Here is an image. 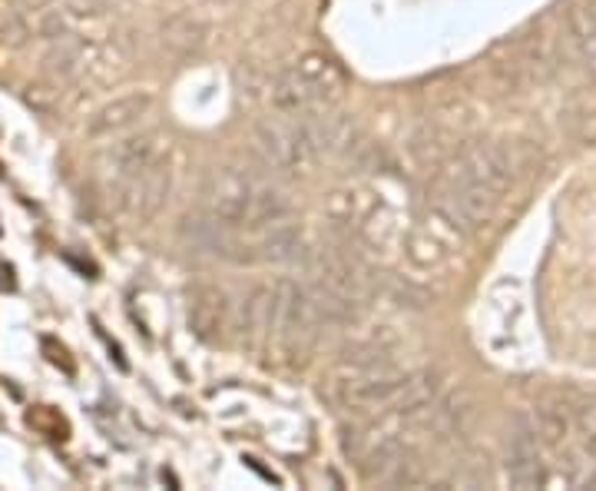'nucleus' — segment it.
<instances>
[{"mask_svg":"<svg viewBox=\"0 0 596 491\" xmlns=\"http://www.w3.org/2000/svg\"><path fill=\"white\" fill-rule=\"evenodd\" d=\"M199 210L232 230L259 233L272 227H289L295 217L292 200L272 180L252 170H215L202 183Z\"/></svg>","mask_w":596,"mask_h":491,"instance_id":"obj_1","label":"nucleus"},{"mask_svg":"<svg viewBox=\"0 0 596 491\" xmlns=\"http://www.w3.org/2000/svg\"><path fill=\"white\" fill-rule=\"evenodd\" d=\"M345 90V77L342 70L322 57V53H309L302 57L295 67L282 70L272 80L269 90V103L279 113H305V110H322V107H335V100Z\"/></svg>","mask_w":596,"mask_h":491,"instance_id":"obj_2","label":"nucleus"},{"mask_svg":"<svg viewBox=\"0 0 596 491\" xmlns=\"http://www.w3.org/2000/svg\"><path fill=\"white\" fill-rule=\"evenodd\" d=\"M501 203H504V193H497V190H491L477 180H467V177L454 173L451 167L441 173L434 197H431L434 213L461 237L484 233L497 220Z\"/></svg>","mask_w":596,"mask_h":491,"instance_id":"obj_3","label":"nucleus"},{"mask_svg":"<svg viewBox=\"0 0 596 491\" xmlns=\"http://www.w3.org/2000/svg\"><path fill=\"white\" fill-rule=\"evenodd\" d=\"M325 322L315 309V299L305 282L282 279L272 289V315H269V332L289 349V352H309L315 339L322 335Z\"/></svg>","mask_w":596,"mask_h":491,"instance_id":"obj_4","label":"nucleus"},{"mask_svg":"<svg viewBox=\"0 0 596 491\" xmlns=\"http://www.w3.org/2000/svg\"><path fill=\"white\" fill-rule=\"evenodd\" d=\"M170 190H173V170H170V160L163 157L143 170L130 173L107 193L113 197V203L123 217H130L133 223H150L163 210Z\"/></svg>","mask_w":596,"mask_h":491,"instance_id":"obj_5","label":"nucleus"},{"mask_svg":"<svg viewBox=\"0 0 596 491\" xmlns=\"http://www.w3.org/2000/svg\"><path fill=\"white\" fill-rule=\"evenodd\" d=\"M170 153V140L156 130H133L123 137H113V143L100 153V177L103 187H117L120 180H127L130 173L163 160Z\"/></svg>","mask_w":596,"mask_h":491,"instance_id":"obj_6","label":"nucleus"},{"mask_svg":"<svg viewBox=\"0 0 596 491\" xmlns=\"http://www.w3.org/2000/svg\"><path fill=\"white\" fill-rule=\"evenodd\" d=\"M504 479L511 489H544L547 485V465L541 455V439L537 429L517 425L511 442H507V462H504Z\"/></svg>","mask_w":596,"mask_h":491,"instance_id":"obj_7","label":"nucleus"},{"mask_svg":"<svg viewBox=\"0 0 596 491\" xmlns=\"http://www.w3.org/2000/svg\"><path fill=\"white\" fill-rule=\"evenodd\" d=\"M150 110H153V97L150 93L117 97L113 103H107V107H100L93 113V120L87 123V137H93V140H113V137L133 133Z\"/></svg>","mask_w":596,"mask_h":491,"instance_id":"obj_8","label":"nucleus"},{"mask_svg":"<svg viewBox=\"0 0 596 491\" xmlns=\"http://www.w3.org/2000/svg\"><path fill=\"white\" fill-rule=\"evenodd\" d=\"M47 53H43V73L57 83H67L73 80L80 70H83V43L77 33H63V37H53L47 40Z\"/></svg>","mask_w":596,"mask_h":491,"instance_id":"obj_9","label":"nucleus"},{"mask_svg":"<svg viewBox=\"0 0 596 491\" xmlns=\"http://www.w3.org/2000/svg\"><path fill=\"white\" fill-rule=\"evenodd\" d=\"M225 299L215 289H196L190 302V325L196 329L199 339H215L225 329Z\"/></svg>","mask_w":596,"mask_h":491,"instance_id":"obj_10","label":"nucleus"},{"mask_svg":"<svg viewBox=\"0 0 596 491\" xmlns=\"http://www.w3.org/2000/svg\"><path fill=\"white\" fill-rule=\"evenodd\" d=\"M570 30L587 67L596 73V0H584L570 10Z\"/></svg>","mask_w":596,"mask_h":491,"instance_id":"obj_11","label":"nucleus"},{"mask_svg":"<svg viewBox=\"0 0 596 491\" xmlns=\"http://www.w3.org/2000/svg\"><path fill=\"white\" fill-rule=\"evenodd\" d=\"M407 255H411L414 265H421V269H434V265H441V262L451 255V249H447V243H441L427 227H421V230L411 233Z\"/></svg>","mask_w":596,"mask_h":491,"instance_id":"obj_12","label":"nucleus"},{"mask_svg":"<svg viewBox=\"0 0 596 491\" xmlns=\"http://www.w3.org/2000/svg\"><path fill=\"white\" fill-rule=\"evenodd\" d=\"M202 23L193 20V17H173L163 30V40L166 47H173L176 53H193L202 47Z\"/></svg>","mask_w":596,"mask_h":491,"instance_id":"obj_13","label":"nucleus"},{"mask_svg":"<svg viewBox=\"0 0 596 491\" xmlns=\"http://www.w3.org/2000/svg\"><path fill=\"white\" fill-rule=\"evenodd\" d=\"M133 0H67L63 10L67 17H100V13H113L130 7Z\"/></svg>","mask_w":596,"mask_h":491,"instance_id":"obj_14","label":"nucleus"},{"mask_svg":"<svg viewBox=\"0 0 596 491\" xmlns=\"http://www.w3.org/2000/svg\"><path fill=\"white\" fill-rule=\"evenodd\" d=\"M202 3H212V7H229V3H235V0H202Z\"/></svg>","mask_w":596,"mask_h":491,"instance_id":"obj_15","label":"nucleus"},{"mask_svg":"<svg viewBox=\"0 0 596 491\" xmlns=\"http://www.w3.org/2000/svg\"><path fill=\"white\" fill-rule=\"evenodd\" d=\"M590 485H594V489H596V475H594V479H590Z\"/></svg>","mask_w":596,"mask_h":491,"instance_id":"obj_16","label":"nucleus"}]
</instances>
